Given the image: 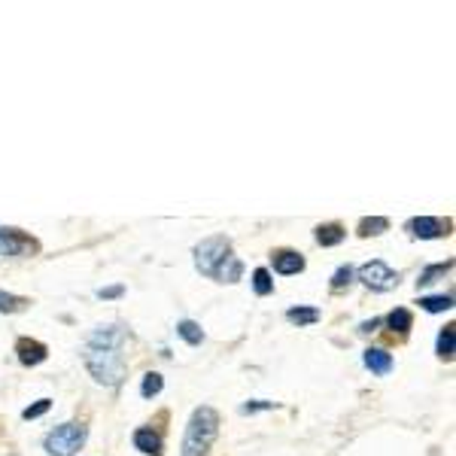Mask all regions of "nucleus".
Masks as SVG:
<instances>
[{"label": "nucleus", "mask_w": 456, "mask_h": 456, "mask_svg": "<svg viewBox=\"0 0 456 456\" xmlns=\"http://www.w3.org/2000/svg\"><path fill=\"white\" fill-rule=\"evenodd\" d=\"M125 341L128 335L122 326H101L91 331V338L82 347V359L97 384L116 386L125 377V353H122Z\"/></svg>", "instance_id": "1"}, {"label": "nucleus", "mask_w": 456, "mask_h": 456, "mask_svg": "<svg viewBox=\"0 0 456 456\" xmlns=\"http://www.w3.org/2000/svg\"><path fill=\"white\" fill-rule=\"evenodd\" d=\"M219 435V414L213 408H198L182 435V456H207Z\"/></svg>", "instance_id": "2"}, {"label": "nucleus", "mask_w": 456, "mask_h": 456, "mask_svg": "<svg viewBox=\"0 0 456 456\" xmlns=\"http://www.w3.org/2000/svg\"><path fill=\"white\" fill-rule=\"evenodd\" d=\"M228 259H231V240L226 235H213V237H207L195 246V265H198V271H201L204 277L219 280Z\"/></svg>", "instance_id": "3"}, {"label": "nucleus", "mask_w": 456, "mask_h": 456, "mask_svg": "<svg viewBox=\"0 0 456 456\" xmlns=\"http://www.w3.org/2000/svg\"><path fill=\"white\" fill-rule=\"evenodd\" d=\"M86 426L82 423H64V426H55L52 432L46 435V450L49 456H73L86 444Z\"/></svg>", "instance_id": "4"}, {"label": "nucleus", "mask_w": 456, "mask_h": 456, "mask_svg": "<svg viewBox=\"0 0 456 456\" xmlns=\"http://www.w3.org/2000/svg\"><path fill=\"white\" fill-rule=\"evenodd\" d=\"M359 280L368 289H375V292H386V289L399 286V271H393L389 265L375 259V262H368V265H362L359 268Z\"/></svg>", "instance_id": "5"}, {"label": "nucleus", "mask_w": 456, "mask_h": 456, "mask_svg": "<svg viewBox=\"0 0 456 456\" xmlns=\"http://www.w3.org/2000/svg\"><path fill=\"white\" fill-rule=\"evenodd\" d=\"M37 250L40 244L31 235H24L19 228H0V253L3 255H28Z\"/></svg>", "instance_id": "6"}, {"label": "nucleus", "mask_w": 456, "mask_h": 456, "mask_svg": "<svg viewBox=\"0 0 456 456\" xmlns=\"http://www.w3.org/2000/svg\"><path fill=\"white\" fill-rule=\"evenodd\" d=\"M450 219H435V217H417L411 222H404V231L411 237H423V240H432V237H444L450 235Z\"/></svg>", "instance_id": "7"}, {"label": "nucleus", "mask_w": 456, "mask_h": 456, "mask_svg": "<svg viewBox=\"0 0 456 456\" xmlns=\"http://www.w3.org/2000/svg\"><path fill=\"white\" fill-rule=\"evenodd\" d=\"M15 353H19V362L22 365H40V362H46V344H40L34 341V338H19L15 341Z\"/></svg>", "instance_id": "8"}, {"label": "nucleus", "mask_w": 456, "mask_h": 456, "mask_svg": "<svg viewBox=\"0 0 456 456\" xmlns=\"http://www.w3.org/2000/svg\"><path fill=\"white\" fill-rule=\"evenodd\" d=\"M271 259H274V271H277V274H298V271H304V255H298L292 250H277Z\"/></svg>", "instance_id": "9"}, {"label": "nucleus", "mask_w": 456, "mask_h": 456, "mask_svg": "<svg viewBox=\"0 0 456 456\" xmlns=\"http://www.w3.org/2000/svg\"><path fill=\"white\" fill-rule=\"evenodd\" d=\"M362 362H365V368H371V371H375V375H380V377L393 371V356H389L386 350H365Z\"/></svg>", "instance_id": "10"}, {"label": "nucleus", "mask_w": 456, "mask_h": 456, "mask_svg": "<svg viewBox=\"0 0 456 456\" xmlns=\"http://www.w3.org/2000/svg\"><path fill=\"white\" fill-rule=\"evenodd\" d=\"M134 447L140 453L162 456V438H159V432H152V429H137V432H134Z\"/></svg>", "instance_id": "11"}, {"label": "nucleus", "mask_w": 456, "mask_h": 456, "mask_svg": "<svg viewBox=\"0 0 456 456\" xmlns=\"http://www.w3.org/2000/svg\"><path fill=\"white\" fill-rule=\"evenodd\" d=\"M344 237H347V231H344V226H338V222H329V226L317 228V244L320 246H338Z\"/></svg>", "instance_id": "12"}, {"label": "nucleus", "mask_w": 456, "mask_h": 456, "mask_svg": "<svg viewBox=\"0 0 456 456\" xmlns=\"http://www.w3.org/2000/svg\"><path fill=\"white\" fill-rule=\"evenodd\" d=\"M386 228H389V219H384V217H365L356 231H359V237H375V235H384Z\"/></svg>", "instance_id": "13"}, {"label": "nucleus", "mask_w": 456, "mask_h": 456, "mask_svg": "<svg viewBox=\"0 0 456 456\" xmlns=\"http://www.w3.org/2000/svg\"><path fill=\"white\" fill-rule=\"evenodd\" d=\"M420 308L426 310V313L450 310L453 308V295H429V298H420Z\"/></svg>", "instance_id": "14"}, {"label": "nucleus", "mask_w": 456, "mask_h": 456, "mask_svg": "<svg viewBox=\"0 0 456 456\" xmlns=\"http://www.w3.org/2000/svg\"><path fill=\"white\" fill-rule=\"evenodd\" d=\"M177 331H180V338L186 344H192V347H198L204 341V331H201V326H198V322H192V320H182L180 326H177Z\"/></svg>", "instance_id": "15"}, {"label": "nucleus", "mask_w": 456, "mask_h": 456, "mask_svg": "<svg viewBox=\"0 0 456 456\" xmlns=\"http://www.w3.org/2000/svg\"><path fill=\"white\" fill-rule=\"evenodd\" d=\"M162 389H164V377L159 375V371H149V375L143 377V386H140V395H143V399H155Z\"/></svg>", "instance_id": "16"}, {"label": "nucleus", "mask_w": 456, "mask_h": 456, "mask_svg": "<svg viewBox=\"0 0 456 456\" xmlns=\"http://www.w3.org/2000/svg\"><path fill=\"white\" fill-rule=\"evenodd\" d=\"M453 268V262H444V265H429V268H423L417 286H429V283H438V277H444L447 271Z\"/></svg>", "instance_id": "17"}, {"label": "nucleus", "mask_w": 456, "mask_h": 456, "mask_svg": "<svg viewBox=\"0 0 456 456\" xmlns=\"http://www.w3.org/2000/svg\"><path fill=\"white\" fill-rule=\"evenodd\" d=\"M28 298H22V295H13V292H0V313H19L28 308Z\"/></svg>", "instance_id": "18"}, {"label": "nucleus", "mask_w": 456, "mask_h": 456, "mask_svg": "<svg viewBox=\"0 0 456 456\" xmlns=\"http://www.w3.org/2000/svg\"><path fill=\"white\" fill-rule=\"evenodd\" d=\"M286 320L298 322V326H310V322L320 320V310L317 308H292V310H286Z\"/></svg>", "instance_id": "19"}, {"label": "nucleus", "mask_w": 456, "mask_h": 456, "mask_svg": "<svg viewBox=\"0 0 456 456\" xmlns=\"http://www.w3.org/2000/svg\"><path fill=\"white\" fill-rule=\"evenodd\" d=\"M453 341H456V326H447L438 335V356L441 359H453Z\"/></svg>", "instance_id": "20"}, {"label": "nucleus", "mask_w": 456, "mask_h": 456, "mask_svg": "<svg viewBox=\"0 0 456 456\" xmlns=\"http://www.w3.org/2000/svg\"><path fill=\"white\" fill-rule=\"evenodd\" d=\"M386 322H389V329H395V331H408L411 329V322H414V317H411V310H404V308H395L393 313L386 317Z\"/></svg>", "instance_id": "21"}, {"label": "nucleus", "mask_w": 456, "mask_h": 456, "mask_svg": "<svg viewBox=\"0 0 456 456\" xmlns=\"http://www.w3.org/2000/svg\"><path fill=\"white\" fill-rule=\"evenodd\" d=\"M253 289H255V295H271L274 292V280H271V274L265 268L253 271Z\"/></svg>", "instance_id": "22"}, {"label": "nucleus", "mask_w": 456, "mask_h": 456, "mask_svg": "<svg viewBox=\"0 0 456 456\" xmlns=\"http://www.w3.org/2000/svg\"><path fill=\"white\" fill-rule=\"evenodd\" d=\"M240 274H244V262H240L237 255H231V259L226 262V268H222V277L219 280H226V283H237Z\"/></svg>", "instance_id": "23"}, {"label": "nucleus", "mask_w": 456, "mask_h": 456, "mask_svg": "<svg viewBox=\"0 0 456 456\" xmlns=\"http://www.w3.org/2000/svg\"><path fill=\"white\" fill-rule=\"evenodd\" d=\"M350 280H353V268L350 265H344V268H338L335 271V277H331V289H344V286H350Z\"/></svg>", "instance_id": "24"}, {"label": "nucleus", "mask_w": 456, "mask_h": 456, "mask_svg": "<svg viewBox=\"0 0 456 456\" xmlns=\"http://www.w3.org/2000/svg\"><path fill=\"white\" fill-rule=\"evenodd\" d=\"M49 408H52V402H49V399H40L37 404H31V408H24L22 417H24V420H37V417H43V414H46Z\"/></svg>", "instance_id": "25"}, {"label": "nucleus", "mask_w": 456, "mask_h": 456, "mask_svg": "<svg viewBox=\"0 0 456 456\" xmlns=\"http://www.w3.org/2000/svg\"><path fill=\"white\" fill-rule=\"evenodd\" d=\"M274 402H246L244 404V414H253V411H271Z\"/></svg>", "instance_id": "26"}, {"label": "nucleus", "mask_w": 456, "mask_h": 456, "mask_svg": "<svg viewBox=\"0 0 456 456\" xmlns=\"http://www.w3.org/2000/svg\"><path fill=\"white\" fill-rule=\"evenodd\" d=\"M122 292H125V289H122V286H107V289H101V292H97V295H101V298H119Z\"/></svg>", "instance_id": "27"}, {"label": "nucleus", "mask_w": 456, "mask_h": 456, "mask_svg": "<svg viewBox=\"0 0 456 456\" xmlns=\"http://www.w3.org/2000/svg\"><path fill=\"white\" fill-rule=\"evenodd\" d=\"M380 326V320H371V322H362V329L359 331H365V335H368V331H375Z\"/></svg>", "instance_id": "28"}]
</instances>
